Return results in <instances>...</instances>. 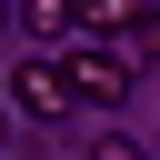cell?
<instances>
[{
  "instance_id": "1",
  "label": "cell",
  "mask_w": 160,
  "mask_h": 160,
  "mask_svg": "<svg viewBox=\"0 0 160 160\" xmlns=\"http://www.w3.org/2000/svg\"><path fill=\"white\" fill-rule=\"evenodd\" d=\"M10 100H20L30 120H70V110H80V80H70V60H60V50H40V60H20V70H10Z\"/></svg>"
},
{
  "instance_id": "2",
  "label": "cell",
  "mask_w": 160,
  "mask_h": 160,
  "mask_svg": "<svg viewBox=\"0 0 160 160\" xmlns=\"http://www.w3.org/2000/svg\"><path fill=\"white\" fill-rule=\"evenodd\" d=\"M60 60H70V80H80V100H90V110H110V100H130V60H120L110 40H90V30H80V40L60 50Z\"/></svg>"
},
{
  "instance_id": "3",
  "label": "cell",
  "mask_w": 160,
  "mask_h": 160,
  "mask_svg": "<svg viewBox=\"0 0 160 160\" xmlns=\"http://www.w3.org/2000/svg\"><path fill=\"white\" fill-rule=\"evenodd\" d=\"M140 20H150V0H80V30L90 40H120L130 30V50H140Z\"/></svg>"
},
{
  "instance_id": "4",
  "label": "cell",
  "mask_w": 160,
  "mask_h": 160,
  "mask_svg": "<svg viewBox=\"0 0 160 160\" xmlns=\"http://www.w3.org/2000/svg\"><path fill=\"white\" fill-rule=\"evenodd\" d=\"M20 30H40L50 50H70L80 40V0H20Z\"/></svg>"
},
{
  "instance_id": "5",
  "label": "cell",
  "mask_w": 160,
  "mask_h": 160,
  "mask_svg": "<svg viewBox=\"0 0 160 160\" xmlns=\"http://www.w3.org/2000/svg\"><path fill=\"white\" fill-rule=\"evenodd\" d=\"M90 160H150V150H140V140H120V130H110V140H90Z\"/></svg>"
},
{
  "instance_id": "6",
  "label": "cell",
  "mask_w": 160,
  "mask_h": 160,
  "mask_svg": "<svg viewBox=\"0 0 160 160\" xmlns=\"http://www.w3.org/2000/svg\"><path fill=\"white\" fill-rule=\"evenodd\" d=\"M140 50H160V0H150V20H140Z\"/></svg>"
},
{
  "instance_id": "7",
  "label": "cell",
  "mask_w": 160,
  "mask_h": 160,
  "mask_svg": "<svg viewBox=\"0 0 160 160\" xmlns=\"http://www.w3.org/2000/svg\"><path fill=\"white\" fill-rule=\"evenodd\" d=\"M0 20H20V0H0Z\"/></svg>"
},
{
  "instance_id": "8",
  "label": "cell",
  "mask_w": 160,
  "mask_h": 160,
  "mask_svg": "<svg viewBox=\"0 0 160 160\" xmlns=\"http://www.w3.org/2000/svg\"><path fill=\"white\" fill-rule=\"evenodd\" d=\"M0 140H10V110H0Z\"/></svg>"
}]
</instances>
